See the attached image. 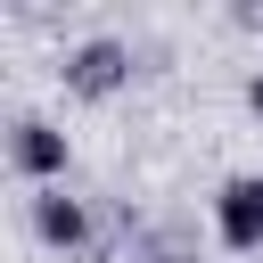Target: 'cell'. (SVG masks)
<instances>
[{"label": "cell", "mask_w": 263, "mask_h": 263, "mask_svg": "<svg viewBox=\"0 0 263 263\" xmlns=\"http://www.w3.org/2000/svg\"><path fill=\"white\" fill-rule=\"evenodd\" d=\"M214 222H222V247H238V255H263V181H222V197H214Z\"/></svg>", "instance_id": "1"}, {"label": "cell", "mask_w": 263, "mask_h": 263, "mask_svg": "<svg viewBox=\"0 0 263 263\" xmlns=\"http://www.w3.org/2000/svg\"><path fill=\"white\" fill-rule=\"evenodd\" d=\"M123 66H132V58H123V41H82V49L66 58V82H74V90H90V99H107V90L123 82Z\"/></svg>", "instance_id": "2"}, {"label": "cell", "mask_w": 263, "mask_h": 263, "mask_svg": "<svg viewBox=\"0 0 263 263\" xmlns=\"http://www.w3.org/2000/svg\"><path fill=\"white\" fill-rule=\"evenodd\" d=\"M16 164H25L33 181H58V173H66V132H58V123H16Z\"/></svg>", "instance_id": "3"}, {"label": "cell", "mask_w": 263, "mask_h": 263, "mask_svg": "<svg viewBox=\"0 0 263 263\" xmlns=\"http://www.w3.org/2000/svg\"><path fill=\"white\" fill-rule=\"evenodd\" d=\"M33 230H41L49 247H82V238H90V222H82V205H74L66 189H41V197H33Z\"/></svg>", "instance_id": "4"}, {"label": "cell", "mask_w": 263, "mask_h": 263, "mask_svg": "<svg viewBox=\"0 0 263 263\" xmlns=\"http://www.w3.org/2000/svg\"><path fill=\"white\" fill-rule=\"evenodd\" d=\"M247 107H255V115H263V74H255V82H247Z\"/></svg>", "instance_id": "5"}]
</instances>
